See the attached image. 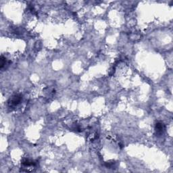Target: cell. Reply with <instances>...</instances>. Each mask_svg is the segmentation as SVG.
Masks as SVG:
<instances>
[{"instance_id":"obj_1","label":"cell","mask_w":173,"mask_h":173,"mask_svg":"<svg viewBox=\"0 0 173 173\" xmlns=\"http://www.w3.org/2000/svg\"><path fill=\"white\" fill-rule=\"evenodd\" d=\"M22 97L20 95H19V94L14 95V96L12 97L10 99H9L8 106H10V107H16L21 102V101H22Z\"/></svg>"},{"instance_id":"obj_2","label":"cell","mask_w":173,"mask_h":173,"mask_svg":"<svg viewBox=\"0 0 173 173\" xmlns=\"http://www.w3.org/2000/svg\"><path fill=\"white\" fill-rule=\"evenodd\" d=\"M155 130L156 132V135H157L158 136L162 135L166 130L165 125L162 122H158L156 124Z\"/></svg>"},{"instance_id":"obj_3","label":"cell","mask_w":173,"mask_h":173,"mask_svg":"<svg viewBox=\"0 0 173 173\" xmlns=\"http://www.w3.org/2000/svg\"><path fill=\"white\" fill-rule=\"evenodd\" d=\"M22 165L24 167H25L24 168H26L27 167H28L27 168H29V167H35L37 163L35 162V161L31 160H29V159H25V160L22 161Z\"/></svg>"},{"instance_id":"obj_4","label":"cell","mask_w":173,"mask_h":173,"mask_svg":"<svg viewBox=\"0 0 173 173\" xmlns=\"http://www.w3.org/2000/svg\"><path fill=\"white\" fill-rule=\"evenodd\" d=\"M8 64H7V60L6 58H4L3 56L1 57V68L2 69L5 65Z\"/></svg>"}]
</instances>
